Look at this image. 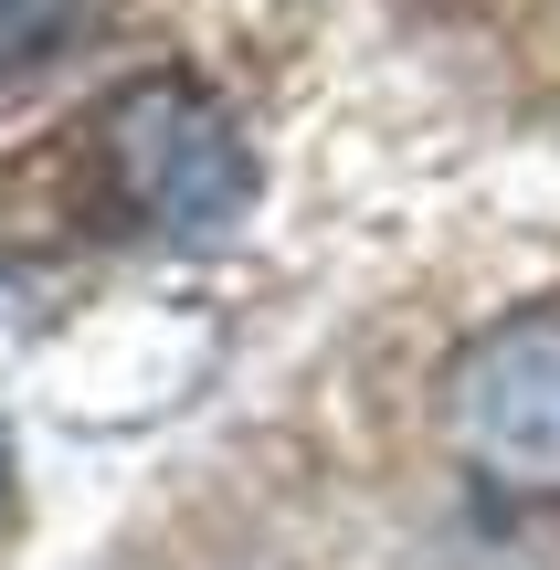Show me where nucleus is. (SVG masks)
I'll list each match as a JSON object with an SVG mask.
<instances>
[{"label":"nucleus","instance_id":"obj_1","mask_svg":"<svg viewBox=\"0 0 560 570\" xmlns=\"http://www.w3.org/2000/svg\"><path fill=\"white\" fill-rule=\"evenodd\" d=\"M96 180L106 212L127 233H159V244H223L254 212L265 169H254V138L233 127V106L212 96L202 75H138L106 96L96 117Z\"/></svg>","mask_w":560,"mask_h":570},{"label":"nucleus","instance_id":"obj_2","mask_svg":"<svg viewBox=\"0 0 560 570\" xmlns=\"http://www.w3.org/2000/svg\"><path fill=\"white\" fill-rule=\"evenodd\" d=\"M444 444L487 497L560 508V306H508L444 360Z\"/></svg>","mask_w":560,"mask_h":570},{"label":"nucleus","instance_id":"obj_3","mask_svg":"<svg viewBox=\"0 0 560 570\" xmlns=\"http://www.w3.org/2000/svg\"><path fill=\"white\" fill-rule=\"evenodd\" d=\"M96 32L106 0H0V106H32Z\"/></svg>","mask_w":560,"mask_h":570},{"label":"nucleus","instance_id":"obj_4","mask_svg":"<svg viewBox=\"0 0 560 570\" xmlns=\"http://www.w3.org/2000/svg\"><path fill=\"white\" fill-rule=\"evenodd\" d=\"M0 508H11V433H0Z\"/></svg>","mask_w":560,"mask_h":570}]
</instances>
